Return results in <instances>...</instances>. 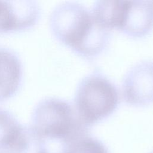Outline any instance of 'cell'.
<instances>
[{"mask_svg":"<svg viewBox=\"0 0 153 153\" xmlns=\"http://www.w3.org/2000/svg\"><path fill=\"white\" fill-rule=\"evenodd\" d=\"M49 22L54 36L81 56L95 57L109 42V30L99 25L91 13L78 2H65L57 5Z\"/></svg>","mask_w":153,"mask_h":153,"instance_id":"6da1fadb","label":"cell"},{"mask_svg":"<svg viewBox=\"0 0 153 153\" xmlns=\"http://www.w3.org/2000/svg\"><path fill=\"white\" fill-rule=\"evenodd\" d=\"M29 131L36 141L60 140L64 143L86 133L87 127L78 118L74 106L55 97H47L35 106Z\"/></svg>","mask_w":153,"mask_h":153,"instance_id":"7a4b0ae2","label":"cell"},{"mask_svg":"<svg viewBox=\"0 0 153 153\" xmlns=\"http://www.w3.org/2000/svg\"><path fill=\"white\" fill-rule=\"evenodd\" d=\"M116 86L102 74L94 72L84 77L75 94L74 108L87 127L110 115L119 103Z\"/></svg>","mask_w":153,"mask_h":153,"instance_id":"3957f363","label":"cell"},{"mask_svg":"<svg viewBox=\"0 0 153 153\" xmlns=\"http://www.w3.org/2000/svg\"><path fill=\"white\" fill-rule=\"evenodd\" d=\"M122 93L126 103L143 106L153 103V61L143 60L131 67L124 77Z\"/></svg>","mask_w":153,"mask_h":153,"instance_id":"277c9868","label":"cell"},{"mask_svg":"<svg viewBox=\"0 0 153 153\" xmlns=\"http://www.w3.org/2000/svg\"><path fill=\"white\" fill-rule=\"evenodd\" d=\"M39 16V6L35 1H0V33L30 28Z\"/></svg>","mask_w":153,"mask_h":153,"instance_id":"5b68a950","label":"cell"},{"mask_svg":"<svg viewBox=\"0 0 153 153\" xmlns=\"http://www.w3.org/2000/svg\"><path fill=\"white\" fill-rule=\"evenodd\" d=\"M153 27V1H127L120 30L128 36L141 38Z\"/></svg>","mask_w":153,"mask_h":153,"instance_id":"8992f818","label":"cell"},{"mask_svg":"<svg viewBox=\"0 0 153 153\" xmlns=\"http://www.w3.org/2000/svg\"><path fill=\"white\" fill-rule=\"evenodd\" d=\"M29 129L9 111L0 108V148L10 153H25L29 146Z\"/></svg>","mask_w":153,"mask_h":153,"instance_id":"52a82bcc","label":"cell"},{"mask_svg":"<svg viewBox=\"0 0 153 153\" xmlns=\"http://www.w3.org/2000/svg\"><path fill=\"white\" fill-rule=\"evenodd\" d=\"M22 65L11 50L0 47V102L13 96L22 79Z\"/></svg>","mask_w":153,"mask_h":153,"instance_id":"ba28073f","label":"cell"},{"mask_svg":"<svg viewBox=\"0 0 153 153\" xmlns=\"http://www.w3.org/2000/svg\"><path fill=\"white\" fill-rule=\"evenodd\" d=\"M127 1H98L91 11L95 22L104 29L120 30L123 26Z\"/></svg>","mask_w":153,"mask_h":153,"instance_id":"9c48e42d","label":"cell"},{"mask_svg":"<svg viewBox=\"0 0 153 153\" xmlns=\"http://www.w3.org/2000/svg\"><path fill=\"white\" fill-rule=\"evenodd\" d=\"M62 153H108L103 143L86 133L65 143Z\"/></svg>","mask_w":153,"mask_h":153,"instance_id":"30bf717a","label":"cell"},{"mask_svg":"<svg viewBox=\"0 0 153 153\" xmlns=\"http://www.w3.org/2000/svg\"><path fill=\"white\" fill-rule=\"evenodd\" d=\"M36 153H48V152H47V151L45 149V148L44 146H42L41 148V149L38 151H37Z\"/></svg>","mask_w":153,"mask_h":153,"instance_id":"8fae6325","label":"cell"}]
</instances>
